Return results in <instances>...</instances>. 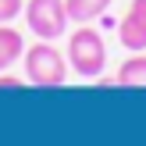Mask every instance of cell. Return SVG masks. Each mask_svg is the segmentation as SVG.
I'll return each instance as SVG.
<instances>
[{
    "mask_svg": "<svg viewBox=\"0 0 146 146\" xmlns=\"http://www.w3.org/2000/svg\"><path fill=\"white\" fill-rule=\"evenodd\" d=\"M21 11H25V4H21V0H0V25L14 21Z\"/></svg>",
    "mask_w": 146,
    "mask_h": 146,
    "instance_id": "ba28073f",
    "label": "cell"
},
{
    "mask_svg": "<svg viewBox=\"0 0 146 146\" xmlns=\"http://www.w3.org/2000/svg\"><path fill=\"white\" fill-rule=\"evenodd\" d=\"M21 54H25V36L18 29H11V21L0 25V71H7Z\"/></svg>",
    "mask_w": 146,
    "mask_h": 146,
    "instance_id": "8992f818",
    "label": "cell"
},
{
    "mask_svg": "<svg viewBox=\"0 0 146 146\" xmlns=\"http://www.w3.org/2000/svg\"><path fill=\"white\" fill-rule=\"evenodd\" d=\"M64 57H68V68L78 78H100L107 68V43L96 29H75L68 36Z\"/></svg>",
    "mask_w": 146,
    "mask_h": 146,
    "instance_id": "6da1fadb",
    "label": "cell"
},
{
    "mask_svg": "<svg viewBox=\"0 0 146 146\" xmlns=\"http://www.w3.org/2000/svg\"><path fill=\"white\" fill-rule=\"evenodd\" d=\"M0 89H25V82H21L18 75H7V71H0Z\"/></svg>",
    "mask_w": 146,
    "mask_h": 146,
    "instance_id": "9c48e42d",
    "label": "cell"
},
{
    "mask_svg": "<svg viewBox=\"0 0 146 146\" xmlns=\"http://www.w3.org/2000/svg\"><path fill=\"white\" fill-rule=\"evenodd\" d=\"M21 61H25V78L32 86H39V89H57L68 78V57L50 39H39L36 46H25Z\"/></svg>",
    "mask_w": 146,
    "mask_h": 146,
    "instance_id": "7a4b0ae2",
    "label": "cell"
},
{
    "mask_svg": "<svg viewBox=\"0 0 146 146\" xmlns=\"http://www.w3.org/2000/svg\"><path fill=\"white\" fill-rule=\"evenodd\" d=\"M64 7H68V21L89 25V21H96L100 14L111 7V0H64Z\"/></svg>",
    "mask_w": 146,
    "mask_h": 146,
    "instance_id": "52a82bcc",
    "label": "cell"
},
{
    "mask_svg": "<svg viewBox=\"0 0 146 146\" xmlns=\"http://www.w3.org/2000/svg\"><path fill=\"white\" fill-rule=\"evenodd\" d=\"M114 86H125V89H146V57L143 50L135 57H125L118 68V75H114Z\"/></svg>",
    "mask_w": 146,
    "mask_h": 146,
    "instance_id": "5b68a950",
    "label": "cell"
},
{
    "mask_svg": "<svg viewBox=\"0 0 146 146\" xmlns=\"http://www.w3.org/2000/svg\"><path fill=\"white\" fill-rule=\"evenodd\" d=\"M25 25L32 29L36 39H61L68 32V7L64 0H29L25 4Z\"/></svg>",
    "mask_w": 146,
    "mask_h": 146,
    "instance_id": "3957f363",
    "label": "cell"
},
{
    "mask_svg": "<svg viewBox=\"0 0 146 146\" xmlns=\"http://www.w3.org/2000/svg\"><path fill=\"white\" fill-rule=\"evenodd\" d=\"M118 39L132 54L146 50V0H132V7L125 11V18L118 25Z\"/></svg>",
    "mask_w": 146,
    "mask_h": 146,
    "instance_id": "277c9868",
    "label": "cell"
}]
</instances>
